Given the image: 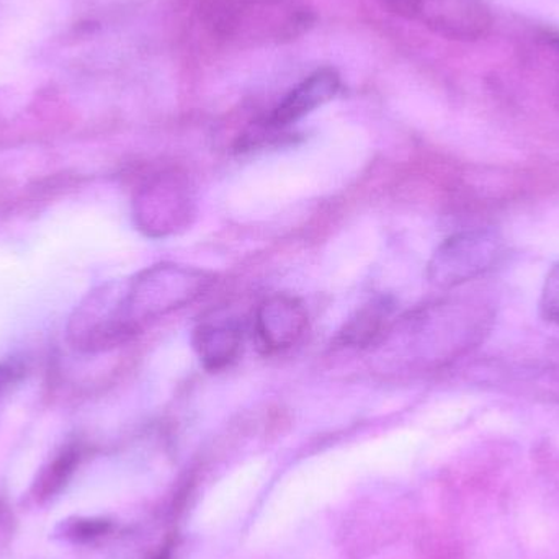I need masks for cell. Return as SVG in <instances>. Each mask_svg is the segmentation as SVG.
I'll return each instance as SVG.
<instances>
[{
  "label": "cell",
  "mask_w": 559,
  "mask_h": 559,
  "mask_svg": "<svg viewBox=\"0 0 559 559\" xmlns=\"http://www.w3.org/2000/svg\"><path fill=\"white\" fill-rule=\"evenodd\" d=\"M504 258V241L492 229H473L445 239L429 262V280L455 288L492 271Z\"/></svg>",
  "instance_id": "cell-6"
},
{
  "label": "cell",
  "mask_w": 559,
  "mask_h": 559,
  "mask_svg": "<svg viewBox=\"0 0 559 559\" xmlns=\"http://www.w3.org/2000/svg\"><path fill=\"white\" fill-rule=\"evenodd\" d=\"M423 559H456V557L452 550H449V547L433 545V547H430V550H426Z\"/></svg>",
  "instance_id": "cell-16"
},
{
  "label": "cell",
  "mask_w": 559,
  "mask_h": 559,
  "mask_svg": "<svg viewBox=\"0 0 559 559\" xmlns=\"http://www.w3.org/2000/svg\"><path fill=\"white\" fill-rule=\"evenodd\" d=\"M528 64L534 71L554 79L559 95V33L540 32L535 35L528 48Z\"/></svg>",
  "instance_id": "cell-12"
},
{
  "label": "cell",
  "mask_w": 559,
  "mask_h": 559,
  "mask_svg": "<svg viewBox=\"0 0 559 559\" xmlns=\"http://www.w3.org/2000/svg\"><path fill=\"white\" fill-rule=\"evenodd\" d=\"M81 452L78 447H66L48 465L43 466L41 472L33 483V498L38 502L49 501L58 496L71 481L75 468H78Z\"/></svg>",
  "instance_id": "cell-11"
},
{
  "label": "cell",
  "mask_w": 559,
  "mask_h": 559,
  "mask_svg": "<svg viewBox=\"0 0 559 559\" xmlns=\"http://www.w3.org/2000/svg\"><path fill=\"white\" fill-rule=\"evenodd\" d=\"M136 334L124 305V280L87 293L69 316L66 328L69 344L82 354L110 350Z\"/></svg>",
  "instance_id": "cell-3"
},
{
  "label": "cell",
  "mask_w": 559,
  "mask_h": 559,
  "mask_svg": "<svg viewBox=\"0 0 559 559\" xmlns=\"http://www.w3.org/2000/svg\"><path fill=\"white\" fill-rule=\"evenodd\" d=\"M393 309L394 305L388 298H378L368 302L344 325L338 334V341L348 347H365L371 344L386 328Z\"/></svg>",
  "instance_id": "cell-10"
},
{
  "label": "cell",
  "mask_w": 559,
  "mask_h": 559,
  "mask_svg": "<svg viewBox=\"0 0 559 559\" xmlns=\"http://www.w3.org/2000/svg\"><path fill=\"white\" fill-rule=\"evenodd\" d=\"M195 195L189 179L169 170L154 176L141 187L134 199V223L150 238H167L189 228L195 218Z\"/></svg>",
  "instance_id": "cell-4"
},
{
  "label": "cell",
  "mask_w": 559,
  "mask_h": 559,
  "mask_svg": "<svg viewBox=\"0 0 559 559\" xmlns=\"http://www.w3.org/2000/svg\"><path fill=\"white\" fill-rule=\"evenodd\" d=\"M341 91V75L332 68H321L293 87L269 117V127L283 128L301 120L322 107Z\"/></svg>",
  "instance_id": "cell-8"
},
{
  "label": "cell",
  "mask_w": 559,
  "mask_h": 559,
  "mask_svg": "<svg viewBox=\"0 0 559 559\" xmlns=\"http://www.w3.org/2000/svg\"><path fill=\"white\" fill-rule=\"evenodd\" d=\"M110 531V522L105 519L69 518L59 522L55 528V538L68 544H88L104 537Z\"/></svg>",
  "instance_id": "cell-13"
},
{
  "label": "cell",
  "mask_w": 559,
  "mask_h": 559,
  "mask_svg": "<svg viewBox=\"0 0 559 559\" xmlns=\"http://www.w3.org/2000/svg\"><path fill=\"white\" fill-rule=\"evenodd\" d=\"M22 370L13 364H0V397L19 380Z\"/></svg>",
  "instance_id": "cell-15"
},
{
  "label": "cell",
  "mask_w": 559,
  "mask_h": 559,
  "mask_svg": "<svg viewBox=\"0 0 559 559\" xmlns=\"http://www.w3.org/2000/svg\"><path fill=\"white\" fill-rule=\"evenodd\" d=\"M542 318L559 328V264L548 272L540 296Z\"/></svg>",
  "instance_id": "cell-14"
},
{
  "label": "cell",
  "mask_w": 559,
  "mask_h": 559,
  "mask_svg": "<svg viewBox=\"0 0 559 559\" xmlns=\"http://www.w3.org/2000/svg\"><path fill=\"white\" fill-rule=\"evenodd\" d=\"M308 328V312L295 296L275 295L259 306L255 332L265 352H282L295 345Z\"/></svg>",
  "instance_id": "cell-7"
},
{
  "label": "cell",
  "mask_w": 559,
  "mask_h": 559,
  "mask_svg": "<svg viewBox=\"0 0 559 559\" xmlns=\"http://www.w3.org/2000/svg\"><path fill=\"white\" fill-rule=\"evenodd\" d=\"M401 19L420 23L430 32L453 41H478L492 28L486 0H380Z\"/></svg>",
  "instance_id": "cell-5"
},
{
  "label": "cell",
  "mask_w": 559,
  "mask_h": 559,
  "mask_svg": "<svg viewBox=\"0 0 559 559\" xmlns=\"http://www.w3.org/2000/svg\"><path fill=\"white\" fill-rule=\"evenodd\" d=\"M215 277L200 269L159 264L124 280V305L131 324L140 331L151 319L192 305L209 292Z\"/></svg>",
  "instance_id": "cell-2"
},
{
  "label": "cell",
  "mask_w": 559,
  "mask_h": 559,
  "mask_svg": "<svg viewBox=\"0 0 559 559\" xmlns=\"http://www.w3.org/2000/svg\"><path fill=\"white\" fill-rule=\"evenodd\" d=\"M203 16L213 35L239 46L293 41L314 23L301 0H209Z\"/></svg>",
  "instance_id": "cell-1"
},
{
  "label": "cell",
  "mask_w": 559,
  "mask_h": 559,
  "mask_svg": "<svg viewBox=\"0 0 559 559\" xmlns=\"http://www.w3.org/2000/svg\"><path fill=\"white\" fill-rule=\"evenodd\" d=\"M193 347L206 370H225L241 354V329L235 322H203L193 332Z\"/></svg>",
  "instance_id": "cell-9"
}]
</instances>
